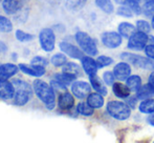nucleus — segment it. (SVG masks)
I'll list each match as a JSON object with an SVG mask.
<instances>
[{
    "mask_svg": "<svg viewBox=\"0 0 154 143\" xmlns=\"http://www.w3.org/2000/svg\"><path fill=\"white\" fill-rule=\"evenodd\" d=\"M32 87L38 96L48 110H54L56 106V95L53 86L41 79H36L32 83Z\"/></svg>",
    "mask_w": 154,
    "mask_h": 143,
    "instance_id": "1",
    "label": "nucleus"
},
{
    "mask_svg": "<svg viewBox=\"0 0 154 143\" xmlns=\"http://www.w3.org/2000/svg\"><path fill=\"white\" fill-rule=\"evenodd\" d=\"M106 113L116 121H126L131 117L132 110L122 99H112L106 104Z\"/></svg>",
    "mask_w": 154,
    "mask_h": 143,
    "instance_id": "2",
    "label": "nucleus"
},
{
    "mask_svg": "<svg viewBox=\"0 0 154 143\" xmlns=\"http://www.w3.org/2000/svg\"><path fill=\"white\" fill-rule=\"evenodd\" d=\"M14 85V103L19 106L25 105L32 96V88L31 84L21 79H15L12 81Z\"/></svg>",
    "mask_w": 154,
    "mask_h": 143,
    "instance_id": "3",
    "label": "nucleus"
},
{
    "mask_svg": "<svg viewBox=\"0 0 154 143\" xmlns=\"http://www.w3.org/2000/svg\"><path fill=\"white\" fill-rule=\"evenodd\" d=\"M75 41H77L78 45L80 49L89 56H97L99 54V47H97V41L92 38L88 33L83 31H79L75 33Z\"/></svg>",
    "mask_w": 154,
    "mask_h": 143,
    "instance_id": "4",
    "label": "nucleus"
},
{
    "mask_svg": "<svg viewBox=\"0 0 154 143\" xmlns=\"http://www.w3.org/2000/svg\"><path fill=\"white\" fill-rule=\"evenodd\" d=\"M149 42V34L136 31L127 42V49L131 52H142L145 49Z\"/></svg>",
    "mask_w": 154,
    "mask_h": 143,
    "instance_id": "5",
    "label": "nucleus"
},
{
    "mask_svg": "<svg viewBox=\"0 0 154 143\" xmlns=\"http://www.w3.org/2000/svg\"><path fill=\"white\" fill-rule=\"evenodd\" d=\"M123 36L118 31H106L101 34V42L106 49H116L123 44Z\"/></svg>",
    "mask_w": 154,
    "mask_h": 143,
    "instance_id": "6",
    "label": "nucleus"
},
{
    "mask_svg": "<svg viewBox=\"0 0 154 143\" xmlns=\"http://www.w3.org/2000/svg\"><path fill=\"white\" fill-rule=\"evenodd\" d=\"M39 42L40 45L45 52H51L55 49L56 36L51 29L45 27L42 29L39 33Z\"/></svg>",
    "mask_w": 154,
    "mask_h": 143,
    "instance_id": "7",
    "label": "nucleus"
},
{
    "mask_svg": "<svg viewBox=\"0 0 154 143\" xmlns=\"http://www.w3.org/2000/svg\"><path fill=\"white\" fill-rule=\"evenodd\" d=\"M71 93L73 96L78 99H85L88 97V95L91 93L92 86L90 82H86L83 80H75L70 85Z\"/></svg>",
    "mask_w": 154,
    "mask_h": 143,
    "instance_id": "8",
    "label": "nucleus"
},
{
    "mask_svg": "<svg viewBox=\"0 0 154 143\" xmlns=\"http://www.w3.org/2000/svg\"><path fill=\"white\" fill-rule=\"evenodd\" d=\"M114 76H116V80L118 81H126L128 79L130 75L132 74V68L131 64L127 61H122L118 62V63L114 64L113 68H112Z\"/></svg>",
    "mask_w": 154,
    "mask_h": 143,
    "instance_id": "9",
    "label": "nucleus"
},
{
    "mask_svg": "<svg viewBox=\"0 0 154 143\" xmlns=\"http://www.w3.org/2000/svg\"><path fill=\"white\" fill-rule=\"evenodd\" d=\"M60 49L64 54H66L67 56H69L72 59H78L81 60L84 57V52L82 51L80 47L75 46V45L71 44V43L67 42V41H62L59 44Z\"/></svg>",
    "mask_w": 154,
    "mask_h": 143,
    "instance_id": "10",
    "label": "nucleus"
},
{
    "mask_svg": "<svg viewBox=\"0 0 154 143\" xmlns=\"http://www.w3.org/2000/svg\"><path fill=\"white\" fill-rule=\"evenodd\" d=\"M81 64H82V68H83L84 73H85L88 77L97 75V71L100 70L99 66H97V60H95L94 58H92V56H89V55H86L82 58Z\"/></svg>",
    "mask_w": 154,
    "mask_h": 143,
    "instance_id": "11",
    "label": "nucleus"
},
{
    "mask_svg": "<svg viewBox=\"0 0 154 143\" xmlns=\"http://www.w3.org/2000/svg\"><path fill=\"white\" fill-rule=\"evenodd\" d=\"M111 88L114 96L118 99H122V100H126L132 93L127 84L123 83V81H116L112 84Z\"/></svg>",
    "mask_w": 154,
    "mask_h": 143,
    "instance_id": "12",
    "label": "nucleus"
},
{
    "mask_svg": "<svg viewBox=\"0 0 154 143\" xmlns=\"http://www.w3.org/2000/svg\"><path fill=\"white\" fill-rule=\"evenodd\" d=\"M19 70V66L13 63H4L0 65V83L8 81V78L13 77Z\"/></svg>",
    "mask_w": 154,
    "mask_h": 143,
    "instance_id": "13",
    "label": "nucleus"
},
{
    "mask_svg": "<svg viewBox=\"0 0 154 143\" xmlns=\"http://www.w3.org/2000/svg\"><path fill=\"white\" fill-rule=\"evenodd\" d=\"M58 105L63 110H69L75 105V96L72 93L63 92L58 98Z\"/></svg>",
    "mask_w": 154,
    "mask_h": 143,
    "instance_id": "14",
    "label": "nucleus"
},
{
    "mask_svg": "<svg viewBox=\"0 0 154 143\" xmlns=\"http://www.w3.org/2000/svg\"><path fill=\"white\" fill-rule=\"evenodd\" d=\"M19 68L20 71H22L23 73H25L29 76H32V77H41L45 74V68L44 66H39V65H34V64H24L21 63L19 64Z\"/></svg>",
    "mask_w": 154,
    "mask_h": 143,
    "instance_id": "15",
    "label": "nucleus"
},
{
    "mask_svg": "<svg viewBox=\"0 0 154 143\" xmlns=\"http://www.w3.org/2000/svg\"><path fill=\"white\" fill-rule=\"evenodd\" d=\"M89 82H90V84H91L92 88L94 90V92L100 93V94H102L104 97L108 95L107 85H106V83L103 81V79L97 76V75L90 76V77H89Z\"/></svg>",
    "mask_w": 154,
    "mask_h": 143,
    "instance_id": "16",
    "label": "nucleus"
},
{
    "mask_svg": "<svg viewBox=\"0 0 154 143\" xmlns=\"http://www.w3.org/2000/svg\"><path fill=\"white\" fill-rule=\"evenodd\" d=\"M2 8L8 14H15L23 8V0H2Z\"/></svg>",
    "mask_w": 154,
    "mask_h": 143,
    "instance_id": "17",
    "label": "nucleus"
},
{
    "mask_svg": "<svg viewBox=\"0 0 154 143\" xmlns=\"http://www.w3.org/2000/svg\"><path fill=\"white\" fill-rule=\"evenodd\" d=\"M86 101L87 103L90 105L91 107H93L94 110H100L105 105V99H104V96L102 94L97 92H93L90 93L88 95V97L86 98Z\"/></svg>",
    "mask_w": 154,
    "mask_h": 143,
    "instance_id": "18",
    "label": "nucleus"
},
{
    "mask_svg": "<svg viewBox=\"0 0 154 143\" xmlns=\"http://www.w3.org/2000/svg\"><path fill=\"white\" fill-rule=\"evenodd\" d=\"M136 31L137 30H136L135 25L128 21H123L118 25V32L123 36V38L126 39H129Z\"/></svg>",
    "mask_w": 154,
    "mask_h": 143,
    "instance_id": "19",
    "label": "nucleus"
},
{
    "mask_svg": "<svg viewBox=\"0 0 154 143\" xmlns=\"http://www.w3.org/2000/svg\"><path fill=\"white\" fill-rule=\"evenodd\" d=\"M125 83L128 85L132 93H136L143 85V79L137 74H131L128 77V79L125 81Z\"/></svg>",
    "mask_w": 154,
    "mask_h": 143,
    "instance_id": "20",
    "label": "nucleus"
},
{
    "mask_svg": "<svg viewBox=\"0 0 154 143\" xmlns=\"http://www.w3.org/2000/svg\"><path fill=\"white\" fill-rule=\"evenodd\" d=\"M15 94L14 85L12 82H2L0 83V98L4 99V100H8V99L13 98Z\"/></svg>",
    "mask_w": 154,
    "mask_h": 143,
    "instance_id": "21",
    "label": "nucleus"
},
{
    "mask_svg": "<svg viewBox=\"0 0 154 143\" xmlns=\"http://www.w3.org/2000/svg\"><path fill=\"white\" fill-rule=\"evenodd\" d=\"M114 3L119 4V5H126L130 8L135 15H142L143 14V6L140 5V2L135 1V0H113Z\"/></svg>",
    "mask_w": 154,
    "mask_h": 143,
    "instance_id": "22",
    "label": "nucleus"
},
{
    "mask_svg": "<svg viewBox=\"0 0 154 143\" xmlns=\"http://www.w3.org/2000/svg\"><path fill=\"white\" fill-rule=\"evenodd\" d=\"M138 112L143 115H150L154 112V97L140 100L138 103Z\"/></svg>",
    "mask_w": 154,
    "mask_h": 143,
    "instance_id": "23",
    "label": "nucleus"
},
{
    "mask_svg": "<svg viewBox=\"0 0 154 143\" xmlns=\"http://www.w3.org/2000/svg\"><path fill=\"white\" fill-rule=\"evenodd\" d=\"M94 3L103 13L111 15L116 12V6L112 0H94Z\"/></svg>",
    "mask_w": 154,
    "mask_h": 143,
    "instance_id": "24",
    "label": "nucleus"
},
{
    "mask_svg": "<svg viewBox=\"0 0 154 143\" xmlns=\"http://www.w3.org/2000/svg\"><path fill=\"white\" fill-rule=\"evenodd\" d=\"M87 3V0H65V6L70 12H78L82 10Z\"/></svg>",
    "mask_w": 154,
    "mask_h": 143,
    "instance_id": "25",
    "label": "nucleus"
},
{
    "mask_svg": "<svg viewBox=\"0 0 154 143\" xmlns=\"http://www.w3.org/2000/svg\"><path fill=\"white\" fill-rule=\"evenodd\" d=\"M77 76L72 75V74H69V73H65V72H62V73L59 74H56L55 75V79L60 81L61 83L65 84V85H71L72 82L75 81L77 79Z\"/></svg>",
    "mask_w": 154,
    "mask_h": 143,
    "instance_id": "26",
    "label": "nucleus"
},
{
    "mask_svg": "<svg viewBox=\"0 0 154 143\" xmlns=\"http://www.w3.org/2000/svg\"><path fill=\"white\" fill-rule=\"evenodd\" d=\"M62 71L65 72V73L72 74V75L77 76V77L82 75V68L75 62H66L62 66Z\"/></svg>",
    "mask_w": 154,
    "mask_h": 143,
    "instance_id": "27",
    "label": "nucleus"
},
{
    "mask_svg": "<svg viewBox=\"0 0 154 143\" xmlns=\"http://www.w3.org/2000/svg\"><path fill=\"white\" fill-rule=\"evenodd\" d=\"M77 112H78V114L82 115V116H84V117H91L93 116V114H94V108L90 106L87 103V101H86V102L82 101V102L78 103Z\"/></svg>",
    "mask_w": 154,
    "mask_h": 143,
    "instance_id": "28",
    "label": "nucleus"
},
{
    "mask_svg": "<svg viewBox=\"0 0 154 143\" xmlns=\"http://www.w3.org/2000/svg\"><path fill=\"white\" fill-rule=\"evenodd\" d=\"M135 95L137 96V98L140 100H145V99H148V98H152L154 97L152 91H151L150 86L148 85V84H143L142 87L140 88V90L137 91V92L135 93Z\"/></svg>",
    "mask_w": 154,
    "mask_h": 143,
    "instance_id": "29",
    "label": "nucleus"
},
{
    "mask_svg": "<svg viewBox=\"0 0 154 143\" xmlns=\"http://www.w3.org/2000/svg\"><path fill=\"white\" fill-rule=\"evenodd\" d=\"M135 27L137 31L144 32V33H147V34H150V32L152 31L151 22H149L146 19H138V20H136Z\"/></svg>",
    "mask_w": 154,
    "mask_h": 143,
    "instance_id": "30",
    "label": "nucleus"
},
{
    "mask_svg": "<svg viewBox=\"0 0 154 143\" xmlns=\"http://www.w3.org/2000/svg\"><path fill=\"white\" fill-rule=\"evenodd\" d=\"M95 60H97L99 68H107V66H110L114 62L113 58H111L110 56L107 55H99Z\"/></svg>",
    "mask_w": 154,
    "mask_h": 143,
    "instance_id": "31",
    "label": "nucleus"
},
{
    "mask_svg": "<svg viewBox=\"0 0 154 143\" xmlns=\"http://www.w3.org/2000/svg\"><path fill=\"white\" fill-rule=\"evenodd\" d=\"M116 13L118 16L123 17V18H132L135 15L131 8L126 5H119V8L116 10Z\"/></svg>",
    "mask_w": 154,
    "mask_h": 143,
    "instance_id": "32",
    "label": "nucleus"
},
{
    "mask_svg": "<svg viewBox=\"0 0 154 143\" xmlns=\"http://www.w3.org/2000/svg\"><path fill=\"white\" fill-rule=\"evenodd\" d=\"M51 62L54 66L56 68H60V66H63L65 63L67 62V58L64 54L62 53H58L56 55H54L51 59Z\"/></svg>",
    "mask_w": 154,
    "mask_h": 143,
    "instance_id": "33",
    "label": "nucleus"
},
{
    "mask_svg": "<svg viewBox=\"0 0 154 143\" xmlns=\"http://www.w3.org/2000/svg\"><path fill=\"white\" fill-rule=\"evenodd\" d=\"M13 30V24L8 18L0 15V33H8Z\"/></svg>",
    "mask_w": 154,
    "mask_h": 143,
    "instance_id": "34",
    "label": "nucleus"
},
{
    "mask_svg": "<svg viewBox=\"0 0 154 143\" xmlns=\"http://www.w3.org/2000/svg\"><path fill=\"white\" fill-rule=\"evenodd\" d=\"M102 79L103 81L106 83V85L108 86H112V84L116 81V78L114 76L113 72L112 71H105L103 73V76H102Z\"/></svg>",
    "mask_w": 154,
    "mask_h": 143,
    "instance_id": "35",
    "label": "nucleus"
},
{
    "mask_svg": "<svg viewBox=\"0 0 154 143\" xmlns=\"http://www.w3.org/2000/svg\"><path fill=\"white\" fill-rule=\"evenodd\" d=\"M143 14L146 17H152L154 14V0L150 1H145V4L143 5Z\"/></svg>",
    "mask_w": 154,
    "mask_h": 143,
    "instance_id": "36",
    "label": "nucleus"
},
{
    "mask_svg": "<svg viewBox=\"0 0 154 143\" xmlns=\"http://www.w3.org/2000/svg\"><path fill=\"white\" fill-rule=\"evenodd\" d=\"M16 38L18 39L19 41H21V42H27V41H31L34 39V35H31V34L21 31V30H17Z\"/></svg>",
    "mask_w": 154,
    "mask_h": 143,
    "instance_id": "37",
    "label": "nucleus"
},
{
    "mask_svg": "<svg viewBox=\"0 0 154 143\" xmlns=\"http://www.w3.org/2000/svg\"><path fill=\"white\" fill-rule=\"evenodd\" d=\"M32 64L34 65H39V66H46L48 64V60L44 57H41V56H37V57H34L32 59Z\"/></svg>",
    "mask_w": 154,
    "mask_h": 143,
    "instance_id": "38",
    "label": "nucleus"
},
{
    "mask_svg": "<svg viewBox=\"0 0 154 143\" xmlns=\"http://www.w3.org/2000/svg\"><path fill=\"white\" fill-rule=\"evenodd\" d=\"M138 101H140V99L137 98L136 95H134V96H131V95H130V96L126 99V103L131 107L132 110H135V108L138 106Z\"/></svg>",
    "mask_w": 154,
    "mask_h": 143,
    "instance_id": "39",
    "label": "nucleus"
},
{
    "mask_svg": "<svg viewBox=\"0 0 154 143\" xmlns=\"http://www.w3.org/2000/svg\"><path fill=\"white\" fill-rule=\"evenodd\" d=\"M51 85L53 86L54 91H60V92H66L67 91V87L65 84L61 83L60 81H58V80H51Z\"/></svg>",
    "mask_w": 154,
    "mask_h": 143,
    "instance_id": "40",
    "label": "nucleus"
},
{
    "mask_svg": "<svg viewBox=\"0 0 154 143\" xmlns=\"http://www.w3.org/2000/svg\"><path fill=\"white\" fill-rule=\"evenodd\" d=\"M144 53L146 57H148L151 60H154V43H148L147 46L145 47Z\"/></svg>",
    "mask_w": 154,
    "mask_h": 143,
    "instance_id": "41",
    "label": "nucleus"
},
{
    "mask_svg": "<svg viewBox=\"0 0 154 143\" xmlns=\"http://www.w3.org/2000/svg\"><path fill=\"white\" fill-rule=\"evenodd\" d=\"M147 84L150 86L151 91H152L153 95H154V71L151 72L149 74V77H148V81H147Z\"/></svg>",
    "mask_w": 154,
    "mask_h": 143,
    "instance_id": "42",
    "label": "nucleus"
},
{
    "mask_svg": "<svg viewBox=\"0 0 154 143\" xmlns=\"http://www.w3.org/2000/svg\"><path fill=\"white\" fill-rule=\"evenodd\" d=\"M146 121H147V123H148L149 125H151V126L154 127V112L152 113V114L148 115Z\"/></svg>",
    "mask_w": 154,
    "mask_h": 143,
    "instance_id": "43",
    "label": "nucleus"
},
{
    "mask_svg": "<svg viewBox=\"0 0 154 143\" xmlns=\"http://www.w3.org/2000/svg\"><path fill=\"white\" fill-rule=\"evenodd\" d=\"M6 49H8V47H6V44L0 40V53H4Z\"/></svg>",
    "mask_w": 154,
    "mask_h": 143,
    "instance_id": "44",
    "label": "nucleus"
},
{
    "mask_svg": "<svg viewBox=\"0 0 154 143\" xmlns=\"http://www.w3.org/2000/svg\"><path fill=\"white\" fill-rule=\"evenodd\" d=\"M148 43H154V36L149 34V42Z\"/></svg>",
    "mask_w": 154,
    "mask_h": 143,
    "instance_id": "45",
    "label": "nucleus"
},
{
    "mask_svg": "<svg viewBox=\"0 0 154 143\" xmlns=\"http://www.w3.org/2000/svg\"><path fill=\"white\" fill-rule=\"evenodd\" d=\"M151 25H152V30H154V14H153V16L151 17Z\"/></svg>",
    "mask_w": 154,
    "mask_h": 143,
    "instance_id": "46",
    "label": "nucleus"
},
{
    "mask_svg": "<svg viewBox=\"0 0 154 143\" xmlns=\"http://www.w3.org/2000/svg\"><path fill=\"white\" fill-rule=\"evenodd\" d=\"M135 1H137V2H140H140H142L143 0H135Z\"/></svg>",
    "mask_w": 154,
    "mask_h": 143,
    "instance_id": "47",
    "label": "nucleus"
},
{
    "mask_svg": "<svg viewBox=\"0 0 154 143\" xmlns=\"http://www.w3.org/2000/svg\"><path fill=\"white\" fill-rule=\"evenodd\" d=\"M145 1H150V0H145Z\"/></svg>",
    "mask_w": 154,
    "mask_h": 143,
    "instance_id": "48",
    "label": "nucleus"
},
{
    "mask_svg": "<svg viewBox=\"0 0 154 143\" xmlns=\"http://www.w3.org/2000/svg\"><path fill=\"white\" fill-rule=\"evenodd\" d=\"M153 142H154V141H153Z\"/></svg>",
    "mask_w": 154,
    "mask_h": 143,
    "instance_id": "49",
    "label": "nucleus"
}]
</instances>
